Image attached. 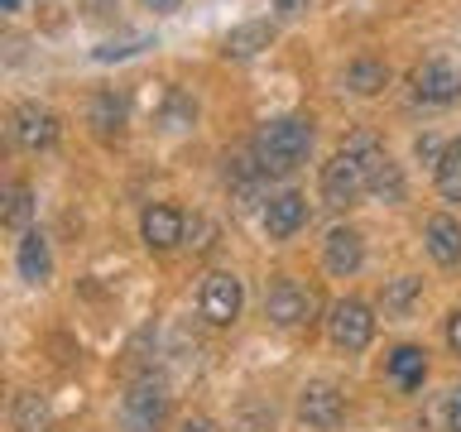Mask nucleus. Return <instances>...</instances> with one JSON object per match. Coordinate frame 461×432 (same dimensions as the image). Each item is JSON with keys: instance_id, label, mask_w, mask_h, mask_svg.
I'll return each mask as SVG.
<instances>
[{"instance_id": "obj_27", "label": "nucleus", "mask_w": 461, "mask_h": 432, "mask_svg": "<svg viewBox=\"0 0 461 432\" xmlns=\"http://www.w3.org/2000/svg\"><path fill=\"white\" fill-rule=\"evenodd\" d=\"M447 428L461 432V389H452V399H447Z\"/></svg>"}, {"instance_id": "obj_23", "label": "nucleus", "mask_w": 461, "mask_h": 432, "mask_svg": "<svg viewBox=\"0 0 461 432\" xmlns=\"http://www.w3.org/2000/svg\"><path fill=\"white\" fill-rule=\"evenodd\" d=\"M29 212H34V202H29V187L14 183L10 193H5V226H10V230H24V226H29Z\"/></svg>"}, {"instance_id": "obj_17", "label": "nucleus", "mask_w": 461, "mask_h": 432, "mask_svg": "<svg viewBox=\"0 0 461 432\" xmlns=\"http://www.w3.org/2000/svg\"><path fill=\"white\" fill-rule=\"evenodd\" d=\"M389 374H394L399 389H418L428 374V351H418V346H399L394 356H389Z\"/></svg>"}, {"instance_id": "obj_3", "label": "nucleus", "mask_w": 461, "mask_h": 432, "mask_svg": "<svg viewBox=\"0 0 461 432\" xmlns=\"http://www.w3.org/2000/svg\"><path fill=\"white\" fill-rule=\"evenodd\" d=\"M164 413H168L164 384H158V380H140V384L125 394V403H121V428H125V432H158Z\"/></svg>"}, {"instance_id": "obj_8", "label": "nucleus", "mask_w": 461, "mask_h": 432, "mask_svg": "<svg viewBox=\"0 0 461 432\" xmlns=\"http://www.w3.org/2000/svg\"><path fill=\"white\" fill-rule=\"evenodd\" d=\"M298 418L308 428H317V432H331L346 418V399H341V389L337 384H308L298 394Z\"/></svg>"}, {"instance_id": "obj_5", "label": "nucleus", "mask_w": 461, "mask_h": 432, "mask_svg": "<svg viewBox=\"0 0 461 432\" xmlns=\"http://www.w3.org/2000/svg\"><path fill=\"white\" fill-rule=\"evenodd\" d=\"M240 279L236 274H207L202 279V298H197V308L202 317H207L212 327H226V322H236L240 317Z\"/></svg>"}, {"instance_id": "obj_9", "label": "nucleus", "mask_w": 461, "mask_h": 432, "mask_svg": "<svg viewBox=\"0 0 461 432\" xmlns=\"http://www.w3.org/2000/svg\"><path fill=\"white\" fill-rule=\"evenodd\" d=\"M10 135L24 144V149H49L58 140V115L49 106H20L10 115Z\"/></svg>"}, {"instance_id": "obj_7", "label": "nucleus", "mask_w": 461, "mask_h": 432, "mask_svg": "<svg viewBox=\"0 0 461 432\" xmlns=\"http://www.w3.org/2000/svg\"><path fill=\"white\" fill-rule=\"evenodd\" d=\"M312 308H317V298H312L303 284H294V279H279V284L265 293V312H269V322H279V327L308 322Z\"/></svg>"}, {"instance_id": "obj_24", "label": "nucleus", "mask_w": 461, "mask_h": 432, "mask_svg": "<svg viewBox=\"0 0 461 432\" xmlns=\"http://www.w3.org/2000/svg\"><path fill=\"white\" fill-rule=\"evenodd\" d=\"M230 432H274V418H269V409H240Z\"/></svg>"}, {"instance_id": "obj_19", "label": "nucleus", "mask_w": 461, "mask_h": 432, "mask_svg": "<svg viewBox=\"0 0 461 432\" xmlns=\"http://www.w3.org/2000/svg\"><path fill=\"white\" fill-rule=\"evenodd\" d=\"M92 125H96L101 140H115V135H121V125H125V101L115 92H101L92 101Z\"/></svg>"}, {"instance_id": "obj_31", "label": "nucleus", "mask_w": 461, "mask_h": 432, "mask_svg": "<svg viewBox=\"0 0 461 432\" xmlns=\"http://www.w3.org/2000/svg\"><path fill=\"white\" fill-rule=\"evenodd\" d=\"M144 5H149V10H173L178 0H144Z\"/></svg>"}, {"instance_id": "obj_18", "label": "nucleus", "mask_w": 461, "mask_h": 432, "mask_svg": "<svg viewBox=\"0 0 461 432\" xmlns=\"http://www.w3.org/2000/svg\"><path fill=\"white\" fill-rule=\"evenodd\" d=\"M384 82H389V68H384V63H375V58H356V63L346 68V86H351L356 96L384 92Z\"/></svg>"}, {"instance_id": "obj_1", "label": "nucleus", "mask_w": 461, "mask_h": 432, "mask_svg": "<svg viewBox=\"0 0 461 432\" xmlns=\"http://www.w3.org/2000/svg\"><path fill=\"white\" fill-rule=\"evenodd\" d=\"M312 149V121H303V115H284V121H269L259 125L255 135V168L265 173V178H284V173H294L303 158Z\"/></svg>"}, {"instance_id": "obj_22", "label": "nucleus", "mask_w": 461, "mask_h": 432, "mask_svg": "<svg viewBox=\"0 0 461 432\" xmlns=\"http://www.w3.org/2000/svg\"><path fill=\"white\" fill-rule=\"evenodd\" d=\"M43 428H49V403L39 394L14 399V432H43Z\"/></svg>"}, {"instance_id": "obj_13", "label": "nucleus", "mask_w": 461, "mask_h": 432, "mask_svg": "<svg viewBox=\"0 0 461 432\" xmlns=\"http://www.w3.org/2000/svg\"><path fill=\"white\" fill-rule=\"evenodd\" d=\"M423 240H428V255L438 259V265H447V269L461 265V221L456 216H432Z\"/></svg>"}, {"instance_id": "obj_4", "label": "nucleus", "mask_w": 461, "mask_h": 432, "mask_svg": "<svg viewBox=\"0 0 461 432\" xmlns=\"http://www.w3.org/2000/svg\"><path fill=\"white\" fill-rule=\"evenodd\" d=\"M327 331H331V341H337L341 351H366L370 337H375V317H370L366 302L346 298V302H337V308H331Z\"/></svg>"}, {"instance_id": "obj_10", "label": "nucleus", "mask_w": 461, "mask_h": 432, "mask_svg": "<svg viewBox=\"0 0 461 432\" xmlns=\"http://www.w3.org/2000/svg\"><path fill=\"white\" fill-rule=\"evenodd\" d=\"M140 230H144V245H149V250H173V245L187 236V221H183V212H173V207H149L140 216Z\"/></svg>"}, {"instance_id": "obj_25", "label": "nucleus", "mask_w": 461, "mask_h": 432, "mask_svg": "<svg viewBox=\"0 0 461 432\" xmlns=\"http://www.w3.org/2000/svg\"><path fill=\"white\" fill-rule=\"evenodd\" d=\"M187 236H197V240H193V250H207L216 230H212V221H202V216H197V221H187Z\"/></svg>"}, {"instance_id": "obj_14", "label": "nucleus", "mask_w": 461, "mask_h": 432, "mask_svg": "<svg viewBox=\"0 0 461 432\" xmlns=\"http://www.w3.org/2000/svg\"><path fill=\"white\" fill-rule=\"evenodd\" d=\"M360 259H366V250H360V236L356 230H331L327 236V269L331 274H356L360 269Z\"/></svg>"}, {"instance_id": "obj_6", "label": "nucleus", "mask_w": 461, "mask_h": 432, "mask_svg": "<svg viewBox=\"0 0 461 432\" xmlns=\"http://www.w3.org/2000/svg\"><path fill=\"white\" fill-rule=\"evenodd\" d=\"M413 96L428 101V106H452L461 96V72L442 58H428V63L413 68Z\"/></svg>"}, {"instance_id": "obj_12", "label": "nucleus", "mask_w": 461, "mask_h": 432, "mask_svg": "<svg viewBox=\"0 0 461 432\" xmlns=\"http://www.w3.org/2000/svg\"><path fill=\"white\" fill-rule=\"evenodd\" d=\"M308 221V202H303L298 193H279L265 207V230H269V240H288L294 230Z\"/></svg>"}, {"instance_id": "obj_29", "label": "nucleus", "mask_w": 461, "mask_h": 432, "mask_svg": "<svg viewBox=\"0 0 461 432\" xmlns=\"http://www.w3.org/2000/svg\"><path fill=\"white\" fill-rule=\"evenodd\" d=\"M178 432H216V423H207V418H187Z\"/></svg>"}, {"instance_id": "obj_2", "label": "nucleus", "mask_w": 461, "mask_h": 432, "mask_svg": "<svg viewBox=\"0 0 461 432\" xmlns=\"http://www.w3.org/2000/svg\"><path fill=\"white\" fill-rule=\"evenodd\" d=\"M360 193H370L366 187V164H360L356 154L337 149L322 164V202L327 207H356Z\"/></svg>"}, {"instance_id": "obj_11", "label": "nucleus", "mask_w": 461, "mask_h": 432, "mask_svg": "<svg viewBox=\"0 0 461 432\" xmlns=\"http://www.w3.org/2000/svg\"><path fill=\"white\" fill-rule=\"evenodd\" d=\"M360 164H366V187L375 197H380V202H403V173H399V164L384 149L366 154Z\"/></svg>"}, {"instance_id": "obj_16", "label": "nucleus", "mask_w": 461, "mask_h": 432, "mask_svg": "<svg viewBox=\"0 0 461 432\" xmlns=\"http://www.w3.org/2000/svg\"><path fill=\"white\" fill-rule=\"evenodd\" d=\"M49 269H53L49 240H43L39 230H24V240H20V274L29 284H43V279H49Z\"/></svg>"}, {"instance_id": "obj_15", "label": "nucleus", "mask_w": 461, "mask_h": 432, "mask_svg": "<svg viewBox=\"0 0 461 432\" xmlns=\"http://www.w3.org/2000/svg\"><path fill=\"white\" fill-rule=\"evenodd\" d=\"M269 39H274V29H269L265 20H255V24L230 29L226 43H221V53H226V58H255L259 49H269Z\"/></svg>"}, {"instance_id": "obj_26", "label": "nucleus", "mask_w": 461, "mask_h": 432, "mask_svg": "<svg viewBox=\"0 0 461 432\" xmlns=\"http://www.w3.org/2000/svg\"><path fill=\"white\" fill-rule=\"evenodd\" d=\"M413 149H418V158H423V164H432V168L442 164V149H438V140H432V135H423V140L413 144Z\"/></svg>"}, {"instance_id": "obj_30", "label": "nucleus", "mask_w": 461, "mask_h": 432, "mask_svg": "<svg viewBox=\"0 0 461 432\" xmlns=\"http://www.w3.org/2000/svg\"><path fill=\"white\" fill-rule=\"evenodd\" d=\"M274 10H284V14H303V10H308V0H274Z\"/></svg>"}, {"instance_id": "obj_28", "label": "nucleus", "mask_w": 461, "mask_h": 432, "mask_svg": "<svg viewBox=\"0 0 461 432\" xmlns=\"http://www.w3.org/2000/svg\"><path fill=\"white\" fill-rule=\"evenodd\" d=\"M447 341H452V351L461 356V308L452 312V322H447Z\"/></svg>"}, {"instance_id": "obj_20", "label": "nucleus", "mask_w": 461, "mask_h": 432, "mask_svg": "<svg viewBox=\"0 0 461 432\" xmlns=\"http://www.w3.org/2000/svg\"><path fill=\"white\" fill-rule=\"evenodd\" d=\"M423 293V279H413V274H403V279H394V284H384V293H380V302H384V312L389 317H403L413 308V298Z\"/></svg>"}, {"instance_id": "obj_21", "label": "nucleus", "mask_w": 461, "mask_h": 432, "mask_svg": "<svg viewBox=\"0 0 461 432\" xmlns=\"http://www.w3.org/2000/svg\"><path fill=\"white\" fill-rule=\"evenodd\" d=\"M438 193L447 202H461V140H452L442 149V164H438Z\"/></svg>"}]
</instances>
